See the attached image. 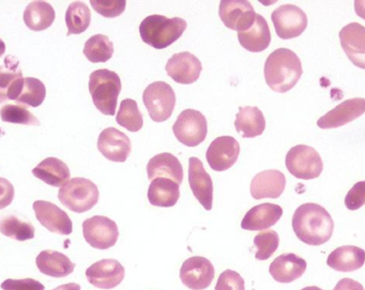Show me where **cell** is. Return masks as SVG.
Masks as SVG:
<instances>
[{"label": "cell", "mask_w": 365, "mask_h": 290, "mask_svg": "<svg viewBox=\"0 0 365 290\" xmlns=\"http://www.w3.org/2000/svg\"><path fill=\"white\" fill-rule=\"evenodd\" d=\"M91 7L96 12L106 19L118 18L125 12L127 1L125 0H91Z\"/></svg>", "instance_id": "cell-40"}, {"label": "cell", "mask_w": 365, "mask_h": 290, "mask_svg": "<svg viewBox=\"0 0 365 290\" xmlns=\"http://www.w3.org/2000/svg\"><path fill=\"white\" fill-rule=\"evenodd\" d=\"M91 12L83 1H74L66 12L68 36L81 35L91 26Z\"/></svg>", "instance_id": "cell-34"}, {"label": "cell", "mask_w": 365, "mask_h": 290, "mask_svg": "<svg viewBox=\"0 0 365 290\" xmlns=\"http://www.w3.org/2000/svg\"><path fill=\"white\" fill-rule=\"evenodd\" d=\"M240 155V145L232 136L215 138L206 153L209 166L215 172H225L235 165Z\"/></svg>", "instance_id": "cell-13"}, {"label": "cell", "mask_w": 365, "mask_h": 290, "mask_svg": "<svg viewBox=\"0 0 365 290\" xmlns=\"http://www.w3.org/2000/svg\"><path fill=\"white\" fill-rule=\"evenodd\" d=\"M55 10L46 1H31L24 12L25 25L34 31L50 29L55 21Z\"/></svg>", "instance_id": "cell-32"}, {"label": "cell", "mask_w": 365, "mask_h": 290, "mask_svg": "<svg viewBox=\"0 0 365 290\" xmlns=\"http://www.w3.org/2000/svg\"><path fill=\"white\" fill-rule=\"evenodd\" d=\"M14 198V187L9 180L0 178V210L7 208Z\"/></svg>", "instance_id": "cell-44"}, {"label": "cell", "mask_w": 365, "mask_h": 290, "mask_svg": "<svg viewBox=\"0 0 365 290\" xmlns=\"http://www.w3.org/2000/svg\"><path fill=\"white\" fill-rule=\"evenodd\" d=\"M166 73L178 84L190 85L197 82L202 71V63L189 52L173 55L166 63Z\"/></svg>", "instance_id": "cell-16"}, {"label": "cell", "mask_w": 365, "mask_h": 290, "mask_svg": "<svg viewBox=\"0 0 365 290\" xmlns=\"http://www.w3.org/2000/svg\"><path fill=\"white\" fill-rule=\"evenodd\" d=\"M6 52V44L3 40L0 39V57L3 56Z\"/></svg>", "instance_id": "cell-48"}, {"label": "cell", "mask_w": 365, "mask_h": 290, "mask_svg": "<svg viewBox=\"0 0 365 290\" xmlns=\"http://www.w3.org/2000/svg\"><path fill=\"white\" fill-rule=\"evenodd\" d=\"M215 290H245V279L236 271L228 269L220 275Z\"/></svg>", "instance_id": "cell-41"}, {"label": "cell", "mask_w": 365, "mask_h": 290, "mask_svg": "<svg viewBox=\"0 0 365 290\" xmlns=\"http://www.w3.org/2000/svg\"><path fill=\"white\" fill-rule=\"evenodd\" d=\"M36 264L40 272L56 279L68 276L76 269V264L68 256L53 249L42 251L37 256Z\"/></svg>", "instance_id": "cell-26"}, {"label": "cell", "mask_w": 365, "mask_h": 290, "mask_svg": "<svg viewBox=\"0 0 365 290\" xmlns=\"http://www.w3.org/2000/svg\"><path fill=\"white\" fill-rule=\"evenodd\" d=\"M235 128L243 138H254L262 135L266 129V119L259 108L256 106L239 108L236 115Z\"/></svg>", "instance_id": "cell-29"}, {"label": "cell", "mask_w": 365, "mask_h": 290, "mask_svg": "<svg viewBox=\"0 0 365 290\" xmlns=\"http://www.w3.org/2000/svg\"><path fill=\"white\" fill-rule=\"evenodd\" d=\"M53 290H81V286L76 283L63 284Z\"/></svg>", "instance_id": "cell-47"}, {"label": "cell", "mask_w": 365, "mask_h": 290, "mask_svg": "<svg viewBox=\"0 0 365 290\" xmlns=\"http://www.w3.org/2000/svg\"><path fill=\"white\" fill-rule=\"evenodd\" d=\"M333 290H364V287L354 279H343L336 284Z\"/></svg>", "instance_id": "cell-45"}, {"label": "cell", "mask_w": 365, "mask_h": 290, "mask_svg": "<svg viewBox=\"0 0 365 290\" xmlns=\"http://www.w3.org/2000/svg\"><path fill=\"white\" fill-rule=\"evenodd\" d=\"M33 174L46 185L55 187H63L71 177L67 164L57 157H46L34 168Z\"/></svg>", "instance_id": "cell-30"}, {"label": "cell", "mask_w": 365, "mask_h": 290, "mask_svg": "<svg viewBox=\"0 0 365 290\" xmlns=\"http://www.w3.org/2000/svg\"><path fill=\"white\" fill-rule=\"evenodd\" d=\"M364 262V249L354 245L337 247L327 259V264L339 272H354L362 268Z\"/></svg>", "instance_id": "cell-27"}, {"label": "cell", "mask_w": 365, "mask_h": 290, "mask_svg": "<svg viewBox=\"0 0 365 290\" xmlns=\"http://www.w3.org/2000/svg\"><path fill=\"white\" fill-rule=\"evenodd\" d=\"M189 183L196 200L207 211H210L213 202L212 179L198 157L189 159Z\"/></svg>", "instance_id": "cell-19"}, {"label": "cell", "mask_w": 365, "mask_h": 290, "mask_svg": "<svg viewBox=\"0 0 365 290\" xmlns=\"http://www.w3.org/2000/svg\"><path fill=\"white\" fill-rule=\"evenodd\" d=\"M292 229L297 238L305 244L319 247L330 240L334 222L324 207L307 202L294 211Z\"/></svg>", "instance_id": "cell-1"}, {"label": "cell", "mask_w": 365, "mask_h": 290, "mask_svg": "<svg viewBox=\"0 0 365 290\" xmlns=\"http://www.w3.org/2000/svg\"><path fill=\"white\" fill-rule=\"evenodd\" d=\"M215 279V266L210 260L202 256H194L183 262L180 279L183 285L192 290L207 289Z\"/></svg>", "instance_id": "cell-12"}, {"label": "cell", "mask_w": 365, "mask_h": 290, "mask_svg": "<svg viewBox=\"0 0 365 290\" xmlns=\"http://www.w3.org/2000/svg\"><path fill=\"white\" fill-rule=\"evenodd\" d=\"M365 204V181H359L348 192L345 197L346 208L358 210Z\"/></svg>", "instance_id": "cell-42"}, {"label": "cell", "mask_w": 365, "mask_h": 290, "mask_svg": "<svg viewBox=\"0 0 365 290\" xmlns=\"http://www.w3.org/2000/svg\"><path fill=\"white\" fill-rule=\"evenodd\" d=\"M4 290H44L43 284L34 279H8L1 284Z\"/></svg>", "instance_id": "cell-43"}, {"label": "cell", "mask_w": 365, "mask_h": 290, "mask_svg": "<svg viewBox=\"0 0 365 290\" xmlns=\"http://www.w3.org/2000/svg\"><path fill=\"white\" fill-rule=\"evenodd\" d=\"M285 164L292 176L302 180L317 178L324 170L319 153L307 145L292 147L286 155Z\"/></svg>", "instance_id": "cell-6"}, {"label": "cell", "mask_w": 365, "mask_h": 290, "mask_svg": "<svg viewBox=\"0 0 365 290\" xmlns=\"http://www.w3.org/2000/svg\"><path fill=\"white\" fill-rule=\"evenodd\" d=\"M89 93L98 110L106 116H114L121 93V80L116 72L108 69L93 71L89 78Z\"/></svg>", "instance_id": "cell-4"}, {"label": "cell", "mask_w": 365, "mask_h": 290, "mask_svg": "<svg viewBox=\"0 0 365 290\" xmlns=\"http://www.w3.org/2000/svg\"><path fill=\"white\" fill-rule=\"evenodd\" d=\"M240 46L251 53L264 52L271 42V33L266 19L256 14V20L249 31L238 33Z\"/></svg>", "instance_id": "cell-28"}, {"label": "cell", "mask_w": 365, "mask_h": 290, "mask_svg": "<svg viewBox=\"0 0 365 290\" xmlns=\"http://www.w3.org/2000/svg\"><path fill=\"white\" fill-rule=\"evenodd\" d=\"M354 11H356V16H360L362 20L365 21L364 0H356V1H354Z\"/></svg>", "instance_id": "cell-46"}, {"label": "cell", "mask_w": 365, "mask_h": 290, "mask_svg": "<svg viewBox=\"0 0 365 290\" xmlns=\"http://www.w3.org/2000/svg\"><path fill=\"white\" fill-rule=\"evenodd\" d=\"M264 72L267 85L275 93H285L296 86L303 70L296 53L277 48L267 58Z\"/></svg>", "instance_id": "cell-2"}, {"label": "cell", "mask_w": 365, "mask_h": 290, "mask_svg": "<svg viewBox=\"0 0 365 290\" xmlns=\"http://www.w3.org/2000/svg\"><path fill=\"white\" fill-rule=\"evenodd\" d=\"M307 261L296 254H282L271 262L269 272L273 279L282 284H289L300 279L307 271Z\"/></svg>", "instance_id": "cell-22"}, {"label": "cell", "mask_w": 365, "mask_h": 290, "mask_svg": "<svg viewBox=\"0 0 365 290\" xmlns=\"http://www.w3.org/2000/svg\"><path fill=\"white\" fill-rule=\"evenodd\" d=\"M286 178L277 170H264L254 177L251 182V195L254 200H277L283 194Z\"/></svg>", "instance_id": "cell-21"}, {"label": "cell", "mask_w": 365, "mask_h": 290, "mask_svg": "<svg viewBox=\"0 0 365 290\" xmlns=\"http://www.w3.org/2000/svg\"><path fill=\"white\" fill-rule=\"evenodd\" d=\"M180 197L179 185L166 178H157L149 185L148 200L153 206L170 208Z\"/></svg>", "instance_id": "cell-31"}, {"label": "cell", "mask_w": 365, "mask_h": 290, "mask_svg": "<svg viewBox=\"0 0 365 290\" xmlns=\"http://www.w3.org/2000/svg\"><path fill=\"white\" fill-rule=\"evenodd\" d=\"M83 234L86 242L93 249H108L114 247L118 240V226L108 217L96 215L85 219Z\"/></svg>", "instance_id": "cell-9"}, {"label": "cell", "mask_w": 365, "mask_h": 290, "mask_svg": "<svg viewBox=\"0 0 365 290\" xmlns=\"http://www.w3.org/2000/svg\"><path fill=\"white\" fill-rule=\"evenodd\" d=\"M301 290H322V288L316 287V286H309V287L303 288Z\"/></svg>", "instance_id": "cell-49"}, {"label": "cell", "mask_w": 365, "mask_h": 290, "mask_svg": "<svg viewBox=\"0 0 365 290\" xmlns=\"http://www.w3.org/2000/svg\"><path fill=\"white\" fill-rule=\"evenodd\" d=\"M143 101L150 118L155 123H164L170 118L174 112L176 95L168 83L155 82L145 89Z\"/></svg>", "instance_id": "cell-7"}, {"label": "cell", "mask_w": 365, "mask_h": 290, "mask_svg": "<svg viewBox=\"0 0 365 290\" xmlns=\"http://www.w3.org/2000/svg\"><path fill=\"white\" fill-rule=\"evenodd\" d=\"M256 12L247 0H223L220 3L219 16L223 24L232 31H249L256 20Z\"/></svg>", "instance_id": "cell-11"}, {"label": "cell", "mask_w": 365, "mask_h": 290, "mask_svg": "<svg viewBox=\"0 0 365 290\" xmlns=\"http://www.w3.org/2000/svg\"><path fill=\"white\" fill-rule=\"evenodd\" d=\"M173 132L181 144L187 147L198 146L206 140L208 133L206 117L191 108L183 110L177 118Z\"/></svg>", "instance_id": "cell-8"}, {"label": "cell", "mask_w": 365, "mask_h": 290, "mask_svg": "<svg viewBox=\"0 0 365 290\" xmlns=\"http://www.w3.org/2000/svg\"><path fill=\"white\" fill-rule=\"evenodd\" d=\"M12 59V56L7 57L6 67H0V103L7 100L16 101L24 85L25 78L19 68V61Z\"/></svg>", "instance_id": "cell-24"}, {"label": "cell", "mask_w": 365, "mask_h": 290, "mask_svg": "<svg viewBox=\"0 0 365 290\" xmlns=\"http://www.w3.org/2000/svg\"><path fill=\"white\" fill-rule=\"evenodd\" d=\"M58 200L73 212H87L99 202V189L88 179L73 178L59 190Z\"/></svg>", "instance_id": "cell-5"}, {"label": "cell", "mask_w": 365, "mask_h": 290, "mask_svg": "<svg viewBox=\"0 0 365 290\" xmlns=\"http://www.w3.org/2000/svg\"><path fill=\"white\" fill-rule=\"evenodd\" d=\"M364 113L365 99L354 98V99L341 102L336 108L327 113L324 116L320 117L318 119L317 125L320 129H335L356 120Z\"/></svg>", "instance_id": "cell-18"}, {"label": "cell", "mask_w": 365, "mask_h": 290, "mask_svg": "<svg viewBox=\"0 0 365 290\" xmlns=\"http://www.w3.org/2000/svg\"><path fill=\"white\" fill-rule=\"evenodd\" d=\"M0 232L18 241L31 240L35 238V227L31 222L16 214H7L0 217Z\"/></svg>", "instance_id": "cell-33"}, {"label": "cell", "mask_w": 365, "mask_h": 290, "mask_svg": "<svg viewBox=\"0 0 365 290\" xmlns=\"http://www.w3.org/2000/svg\"><path fill=\"white\" fill-rule=\"evenodd\" d=\"M125 270L116 259H102L91 264L86 270L89 283L100 289H113L125 279Z\"/></svg>", "instance_id": "cell-15"}, {"label": "cell", "mask_w": 365, "mask_h": 290, "mask_svg": "<svg viewBox=\"0 0 365 290\" xmlns=\"http://www.w3.org/2000/svg\"><path fill=\"white\" fill-rule=\"evenodd\" d=\"M46 97V86L41 81L35 78H25L22 91L16 102L31 108H38L43 103Z\"/></svg>", "instance_id": "cell-37"}, {"label": "cell", "mask_w": 365, "mask_h": 290, "mask_svg": "<svg viewBox=\"0 0 365 290\" xmlns=\"http://www.w3.org/2000/svg\"><path fill=\"white\" fill-rule=\"evenodd\" d=\"M339 41L344 52L356 67L365 70V27L350 23L339 31Z\"/></svg>", "instance_id": "cell-20"}, {"label": "cell", "mask_w": 365, "mask_h": 290, "mask_svg": "<svg viewBox=\"0 0 365 290\" xmlns=\"http://www.w3.org/2000/svg\"><path fill=\"white\" fill-rule=\"evenodd\" d=\"M277 35L281 39L289 40L299 37L307 27V16L303 10L294 5H284L271 14Z\"/></svg>", "instance_id": "cell-10"}, {"label": "cell", "mask_w": 365, "mask_h": 290, "mask_svg": "<svg viewBox=\"0 0 365 290\" xmlns=\"http://www.w3.org/2000/svg\"><path fill=\"white\" fill-rule=\"evenodd\" d=\"M98 149L110 161L123 163L131 153V140L116 128H108L98 138Z\"/></svg>", "instance_id": "cell-17"}, {"label": "cell", "mask_w": 365, "mask_h": 290, "mask_svg": "<svg viewBox=\"0 0 365 290\" xmlns=\"http://www.w3.org/2000/svg\"><path fill=\"white\" fill-rule=\"evenodd\" d=\"M116 121L119 125L130 132H138L142 130L144 120L136 101L132 99L123 100L120 103Z\"/></svg>", "instance_id": "cell-36"}, {"label": "cell", "mask_w": 365, "mask_h": 290, "mask_svg": "<svg viewBox=\"0 0 365 290\" xmlns=\"http://www.w3.org/2000/svg\"><path fill=\"white\" fill-rule=\"evenodd\" d=\"M283 215V209L279 204H260L247 211L241 222V227L250 232L268 229L274 226Z\"/></svg>", "instance_id": "cell-23"}, {"label": "cell", "mask_w": 365, "mask_h": 290, "mask_svg": "<svg viewBox=\"0 0 365 290\" xmlns=\"http://www.w3.org/2000/svg\"><path fill=\"white\" fill-rule=\"evenodd\" d=\"M147 175L149 180L166 177V179L180 185L183 180V168L179 160L172 153H160L147 164Z\"/></svg>", "instance_id": "cell-25"}, {"label": "cell", "mask_w": 365, "mask_h": 290, "mask_svg": "<svg viewBox=\"0 0 365 290\" xmlns=\"http://www.w3.org/2000/svg\"><path fill=\"white\" fill-rule=\"evenodd\" d=\"M33 208L38 221L51 232L69 236L73 232V224L69 215L53 202L37 200L34 202Z\"/></svg>", "instance_id": "cell-14"}, {"label": "cell", "mask_w": 365, "mask_h": 290, "mask_svg": "<svg viewBox=\"0 0 365 290\" xmlns=\"http://www.w3.org/2000/svg\"><path fill=\"white\" fill-rule=\"evenodd\" d=\"M183 19H168L159 14L147 16L140 25V38L144 43L155 50H163L177 41L187 29Z\"/></svg>", "instance_id": "cell-3"}, {"label": "cell", "mask_w": 365, "mask_h": 290, "mask_svg": "<svg viewBox=\"0 0 365 290\" xmlns=\"http://www.w3.org/2000/svg\"><path fill=\"white\" fill-rule=\"evenodd\" d=\"M279 244V237L274 230H264L254 238V245L257 252L255 258L257 260H267L275 253Z\"/></svg>", "instance_id": "cell-39"}, {"label": "cell", "mask_w": 365, "mask_h": 290, "mask_svg": "<svg viewBox=\"0 0 365 290\" xmlns=\"http://www.w3.org/2000/svg\"><path fill=\"white\" fill-rule=\"evenodd\" d=\"M0 118L4 123H16V125H37L39 127V119L29 112V108L20 104H7L0 110Z\"/></svg>", "instance_id": "cell-38"}, {"label": "cell", "mask_w": 365, "mask_h": 290, "mask_svg": "<svg viewBox=\"0 0 365 290\" xmlns=\"http://www.w3.org/2000/svg\"><path fill=\"white\" fill-rule=\"evenodd\" d=\"M83 53L91 63H106L114 54V44L108 36L95 35L87 40Z\"/></svg>", "instance_id": "cell-35"}]
</instances>
